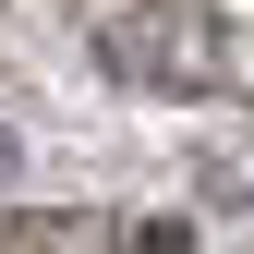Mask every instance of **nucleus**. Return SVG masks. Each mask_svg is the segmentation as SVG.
Segmentation results:
<instances>
[{"label": "nucleus", "mask_w": 254, "mask_h": 254, "mask_svg": "<svg viewBox=\"0 0 254 254\" xmlns=\"http://www.w3.org/2000/svg\"><path fill=\"white\" fill-rule=\"evenodd\" d=\"M0 157H12V145H0Z\"/></svg>", "instance_id": "nucleus-2"}, {"label": "nucleus", "mask_w": 254, "mask_h": 254, "mask_svg": "<svg viewBox=\"0 0 254 254\" xmlns=\"http://www.w3.org/2000/svg\"><path fill=\"white\" fill-rule=\"evenodd\" d=\"M109 61L133 85H170V97H206L218 61H230V37H218L206 0H133V12H109Z\"/></svg>", "instance_id": "nucleus-1"}]
</instances>
